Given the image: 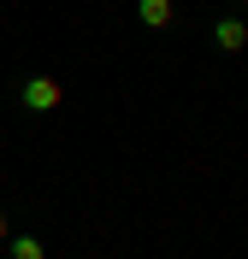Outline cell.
I'll return each mask as SVG.
<instances>
[{
    "label": "cell",
    "instance_id": "6da1fadb",
    "mask_svg": "<svg viewBox=\"0 0 248 259\" xmlns=\"http://www.w3.org/2000/svg\"><path fill=\"white\" fill-rule=\"evenodd\" d=\"M59 100H65V82L53 77V71H30V77H18V106H24L30 118L59 112Z\"/></svg>",
    "mask_w": 248,
    "mask_h": 259
},
{
    "label": "cell",
    "instance_id": "5b68a950",
    "mask_svg": "<svg viewBox=\"0 0 248 259\" xmlns=\"http://www.w3.org/2000/svg\"><path fill=\"white\" fill-rule=\"evenodd\" d=\"M12 242V218H6V206H0V247Z\"/></svg>",
    "mask_w": 248,
    "mask_h": 259
},
{
    "label": "cell",
    "instance_id": "3957f363",
    "mask_svg": "<svg viewBox=\"0 0 248 259\" xmlns=\"http://www.w3.org/2000/svg\"><path fill=\"white\" fill-rule=\"evenodd\" d=\"M136 18H142V30L160 35V30H171V18H178V12H171V0H136Z\"/></svg>",
    "mask_w": 248,
    "mask_h": 259
},
{
    "label": "cell",
    "instance_id": "277c9868",
    "mask_svg": "<svg viewBox=\"0 0 248 259\" xmlns=\"http://www.w3.org/2000/svg\"><path fill=\"white\" fill-rule=\"evenodd\" d=\"M6 259H48V242L24 230V236H12V242H6Z\"/></svg>",
    "mask_w": 248,
    "mask_h": 259
},
{
    "label": "cell",
    "instance_id": "8992f818",
    "mask_svg": "<svg viewBox=\"0 0 248 259\" xmlns=\"http://www.w3.org/2000/svg\"><path fill=\"white\" fill-rule=\"evenodd\" d=\"M242 18H248V6H242Z\"/></svg>",
    "mask_w": 248,
    "mask_h": 259
},
{
    "label": "cell",
    "instance_id": "7a4b0ae2",
    "mask_svg": "<svg viewBox=\"0 0 248 259\" xmlns=\"http://www.w3.org/2000/svg\"><path fill=\"white\" fill-rule=\"evenodd\" d=\"M213 48L231 53V59L248 53V18H242V12H219V18H213Z\"/></svg>",
    "mask_w": 248,
    "mask_h": 259
}]
</instances>
